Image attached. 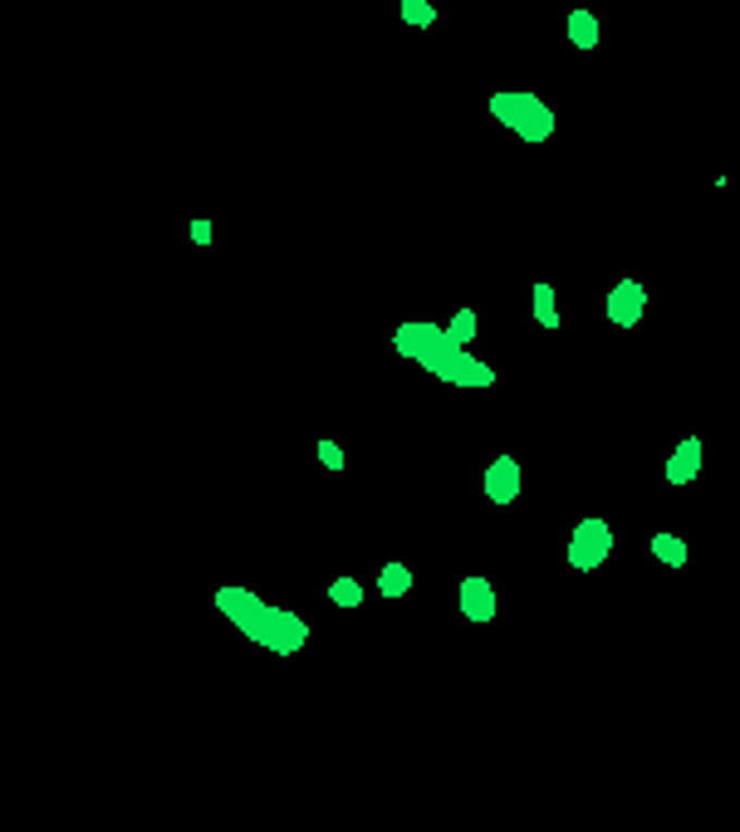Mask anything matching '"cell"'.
Instances as JSON below:
<instances>
[{
    "label": "cell",
    "mask_w": 740,
    "mask_h": 832,
    "mask_svg": "<svg viewBox=\"0 0 740 832\" xmlns=\"http://www.w3.org/2000/svg\"><path fill=\"white\" fill-rule=\"evenodd\" d=\"M491 117L510 133H520L525 142H550L554 123H559L540 94H491Z\"/></svg>",
    "instance_id": "cell-1"
},
{
    "label": "cell",
    "mask_w": 740,
    "mask_h": 832,
    "mask_svg": "<svg viewBox=\"0 0 740 832\" xmlns=\"http://www.w3.org/2000/svg\"><path fill=\"white\" fill-rule=\"evenodd\" d=\"M417 368H427L432 377L452 382V387H495V368H491V362H481V358H471V352H466V343L452 338V328H446V338L436 343V348L427 352Z\"/></svg>",
    "instance_id": "cell-2"
},
{
    "label": "cell",
    "mask_w": 740,
    "mask_h": 832,
    "mask_svg": "<svg viewBox=\"0 0 740 832\" xmlns=\"http://www.w3.org/2000/svg\"><path fill=\"white\" fill-rule=\"evenodd\" d=\"M250 642H260L266 651H275V656H295L299 646L309 642V622L299 612H289V607H275L270 603L266 612L256 617V626H250Z\"/></svg>",
    "instance_id": "cell-3"
},
{
    "label": "cell",
    "mask_w": 740,
    "mask_h": 832,
    "mask_svg": "<svg viewBox=\"0 0 740 832\" xmlns=\"http://www.w3.org/2000/svg\"><path fill=\"white\" fill-rule=\"evenodd\" d=\"M608 558H613V524L599 514L579 519L574 534H569V563L579 568V573H593V568L608 563Z\"/></svg>",
    "instance_id": "cell-4"
},
{
    "label": "cell",
    "mask_w": 740,
    "mask_h": 832,
    "mask_svg": "<svg viewBox=\"0 0 740 832\" xmlns=\"http://www.w3.org/2000/svg\"><path fill=\"white\" fill-rule=\"evenodd\" d=\"M603 313H608V323H618V328H638V319L648 313V289H642L638 280H618L608 289V299H603Z\"/></svg>",
    "instance_id": "cell-5"
},
{
    "label": "cell",
    "mask_w": 740,
    "mask_h": 832,
    "mask_svg": "<svg viewBox=\"0 0 740 832\" xmlns=\"http://www.w3.org/2000/svg\"><path fill=\"white\" fill-rule=\"evenodd\" d=\"M217 607H221V617H226L231 626L250 632V626H256V617L266 612L270 603L260 593H250V587H217Z\"/></svg>",
    "instance_id": "cell-6"
},
{
    "label": "cell",
    "mask_w": 740,
    "mask_h": 832,
    "mask_svg": "<svg viewBox=\"0 0 740 832\" xmlns=\"http://www.w3.org/2000/svg\"><path fill=\"white\" fill-rule=\"evenodd\" d=\"M456 603H461V617H466V622H495V612H501L491 578H476V573L461 578V593H456Z\"/></svg>",
    "instance_id": "cell-7"
},
{
    "label": "cell",
    "mask_w": 740,
    "mask_h": 832,
    "mask_svg": "<svg viewBox=\"0 0 740 832\" xmlns=\"http://www.w3.org/2000/svg\"><path fill=\"white\" fill-rule=\"evenodd\" d=\"M446 338V328L442 323H427V319H412V323H403V328L393 333V348L403 352V358H412V362H422L427 352L436 348V343Z\"/></svg>",
    "instance_id": "cell-8"
},
{
    "label": "cell",
    "mask_w": 740,
    "mask_h": 832,
    "mask_svg": "<svg viewBox=\"0 0 740 832\" xmlns=\"http://www.w3.org/2000/svg\"><path fill=\"white\" fill-rule=\"evenodd\" d=\"M485 499L491 505H515L520 499V460L515 456H495L485 465Z\"/></svg>",
    "instance_id": "cell-9"
},
{
    "label": "cell",
    "mask_w": 740,
    "mask_h": 832,
    "mask_svg": "<svg viewBox=\"0 0 740 832\" xmlns=\"http://www.w3.org/2000/svg\"><path fill=\"white\" fill-rule=\"evenodd\" d=\"M701 456H706V446H701V436H687L677 450L667 456V465H662V475H667V485H691V480L701 475Z\"/></svg>",
    "instance_id": "cell-10"
},
{
    "label": "cell",
    "mask_w": 740,
    "mask_h": 832,
    "mask_svg": "<svg viewBox=\"0 0 740 832\" xmlns=\"http://www.w3.org/2000/svg\"><path fill=\"white\" fill-rule=\"evenodd\" d=\"M530 313H534V323L540 328H559V294H554V284H534V294H530Z\"/></svg>",
    "instance_id": "cell-11"
},
{
    "label": "cell",
    "mask_w": 740,
    "mask_h": 832,
    "mask_svg": "<svg viewBox=\"0 0 740 832\" xmlns=\"http://www.w3.org/2000/svg\"><path fill=\"white\" fill-rule=\"evenodd\" d=\"M569 45L574 49H599V15L593 10H569Z\"/></svg>",
    "instance_id": "cell-12"
},
{
    "label": "cell",
    "mask_w": 740,
    "mask_h": 832,
    "mask_svg": "<svg viewBox=\"0 0 740 832\" xmlns=\"http://www.w3.org/2000/svg\"><path fill=\"white\" fill-rule=\"evenodd\" d=\"M687 538H677V534H652V558L657 563H667V568H687Z\"/></svg>",
    "instance_id": "cell-13"
},
{
    "label": "cell",
    "mask_w": 740,
    "mask_h": 832,
    "mask_svg": "<svg viewBox=\"0 0 740 832\" xmlns=\"http://www.w3.org/2000/svg\"><path fill=\"white\" fill-rule=\"evenodd\" d=\"M378 593L383 597H407L412 593V568L407 563H383V573H378Z\"/></svg>",
    "instance_id": "cell-14"
},
{
    "label": "cell",
    "mask_w": 740,
    "mask_h": 832,
    "mask_svg": "<svg viewBox=\"0 0 740 832\" xmlns=\"http://www.w3.org/2000/svg\"><path fill=\"white\" fill-rule=\"evenodd\" d=\"M329 603L334 607H363V583H358V578H334V583H329Z\"/></svg>",
    "instance_id": "cell-15"
},
{
    "label": "cell",
    "mask_w": 740,
    "mask_h": 832,
    "mask_svg": "<svg viewBox=\"0 0 740 832\" xmlns=\"http://www.w3.org/2000/svg\"><path fill=\"white\" fill-rule=\"evenodd\" d=\"M446 328H452V338H456V343H471L476 333H481V319H476V309H456Z\"/></svg>",
    "instance_id": "cell-16"
},
{
    "label": "cell",
    "mask_w": 740,
    "mask_h": 832,
    "mask_svg": "<svg viewBox=\"0 0 740 832\" xmlns=\"http://www.w3.org/2000/svg\"><path fill=\"white\" fill-rule=\"evenodd\" d=\"M403 20L412 29H427L436 20V5H432V0H403Z\"/></svg>",
    "instance_id": "cell-17"
},
{
    "label": "cell",
    "mask_w": 740,
    "mask_h": 832,
    "mask_svg": "<svg viewBox=\"0 0 740 832\" xmlns=\"http://www.w3.org/2000/svg\"><path fill=\"white\" fill-rule=\"evenodd\" d=\"M314 450H319V460H324V470H344V465H348V456H344V446H338V440L324 436Z\"/></svg>",
    "instance_id": "cell-18"
},
{
    "label": "cell",
    "mask_w": 740,
    "mask_h": 832,
    "mask_svg": "<svg viewBox=\"0 0 740 832\" xmlns=\"http://www.w3.org/2000/svg\"><path fill=\"white\" fill-rule=\"evenodd\" d=\"M211 235H217L211 231V221H192V240L197 245H211Z\"/></svg>",
    "instance_id": "cell-19"
}]
</instances>
